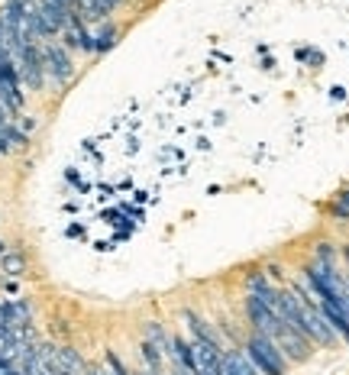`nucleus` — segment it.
<instances>
[{
    "label": "nucleus",
    "mask_w": 349,
    "mask_h": 375,
    "mask_svg": "<svg viewBox=\"0 0 349 375\" xmlns=\"http://www.w3.org/2000/svg\"><path fill=\"white\" fill-rule=\"evenodd\" d=\"M220 375H262L253 366V359L246 356V349L239 343H230L220 353Z\"/></svg>",
    "instance_id": "obj_10"
},
{
    "label": "nucleus",
    "mask_w": 349,
    "mask_h": 375,
    "mask_svg": "<svg viewBox=\"0 0 349 375\" xmlns=\"http://www.w3.org/2000/svg\"><path fill=\"white\" fill-rule=\"evenodd\" d=\"M275 343H278V349L284 353V359L291 362V366H301V362H307V359L314 356V343L307 337H304L301 330H294V327H288V324H278V330H275Z\"/></svg>",
    "instance_id": "obj_5"
},
{
    "label": "nucleus",
    "mask_w": 349,
    "mask_h": 375,
    "mask_svg": "<svg viewBox=\"0 0 349 375\" xmlns=\"http://www.w3.org/2000/svg\"><path fill=\"white\" fill-rule=\"evenodd\" d=\"M142 340H146V343H152V347L159 349L162 356H165V362H175V349H171V333L169 330H165V324H159V320H146V324H142ZM165 366V369H169Z\"/></svg>",
    "instance_id": "obj_11"
},
{
    "label": "nucleus",
    "mask_w": 349,
    "mask_h": 375,
    "mask_svg": "<svg viewBox=\"0 0 349 375\" xmlns=\"http://www.w3.org/2000/svg\"><path fill=\"white\" fill-rule=\"evenodd\" d=\"M39 52H42V68H46V81H52L56 88L71 85L75 78V58L58 39H46L39 42Z\"/></svg>",
    "instance_id": "obj_2"
},
{
    "label": "nucleus",
    "mask_w": 349,
    "mask_h": 375,
    "mask_svg": "<svg viewBox=\"0 0 349 375\" xmlns=\"http://www.w3.org/2000/svg\"><path fill=\"white\" fill-rule=\"evenodd\" d=\"M181 320H185V330H188L191 340H198V343H204V347H214L217 353H223V349L230 347L227 337H223V330H220L214 320L204 317L201 310L185 308V310H181Z\"/></svg>",
    "instance_id": "obj_3"
},
{
    "label": "nucleus",
    "mask_w": 349,
    "mask_h": 375,
    "mask_svg": "<svg viewBox=\"0 0 349 375\" xmlns=\"http://www.w3.org/2000/svg\"><path fill=\"white\" fill-rule=\"evenodd\" d=\"M0 327H10V330L33 327V304L26 298L0 301Z\"/></svg>",
    "instance_id": "obj_8"
},
{
    "label": "nucleus",
    "mask_w": 349,
    "mask_h": 375,
    "mask_svg": "<svg viewBox=\"0 0 349 375\" xmlns=\"http://www.w3.org/2000/svg\"><path fill=\"white\" fill-rule=\"evenodd\" d=\"M294 58H298L301 65H307V68H321L323 65V52H321V49H311V46L298 49V52H294Z\"/></svg>",
    "instance_id": "obj_18"
},
{
    "label": "nucleus",
    "mask_w": 349,
    "mask_h": 375,
    "mask_svg": "<svg viewBox=\"0 0 349 375\" xmlns=\"http://www.w3.org/2000/svg\"><path fill=\"white\" fill-rule=\"evenodd\" d=\"M26 142H29V136L19 130L17 123H3V126H0V156L26 149Z\"/></svg>",
    "instance_id": "obj_13"
},
{
    "label": "nucleus",
    "mask_w": 349,
    "mask_h": 375,
    "mask_svg": "<svg viewBox=\"0 0 349 375\" xmlns=\"http://www.w3.org/2000/svg\"><path fill=\"white\" fill-rule=\"evenodd\" d=\"M139 359H142V369H152V372H165V366H169V362H165V356H162L159 349L152 347V343H146V340H139Z\"/></svg>",
    "instance_id": "obj_15"
},
{
    "label": "nucleus",
    "mask_w": 349,
    "mask_h": 375,
    "mask_svg": "<svg viewBox=\"0 0 349 375\" xmlns=\"http://www.w3.org/2000/svg\"><path fill=\"white\" fill-rule=\"evenodd\" d=\"M13 62H17L23 88H29V91H42V88H46V68H42V52H39V46H23Z\"/></svg>",
    "instance_id": "obj_6"
},
{
    "label": "nucleus",
    "mask_w": 349,
    "mask_h": 375,
    "mask_svg": "<svg viewBox=\"0 0 349 375\" xmlns=\"http://www.w3.org/2000/svg\"><path fill=\"white\" fill-rule=\"evenodd\" d=\"M101 372H104V375H133L130 369H126V362L117 356L114 349H107V353H104V369H101Z\"/></svg>",
    "instance_id": "obj_17"
},
{
    "label": "nucleus",
    "mask_w": 349,
    "mask_h": 375,
    "mask_svg": "<svg viewBox=\"0 0 349 375\" xmlns=\"http://www.w3.org/2000/svg\"><path fill=\"white\" fill-rule=\"evenodd\" d=\"M330 201H337V204H343V207L349 210V185H346V188H340V191H337V194H333Z\"/></svg>",
    "instance_id": "obj_20"
},
{
    "label": "nucleus",
    "mask_w": 349,
    "mask_h": 375,
    "mask_svg": "<svg viewBox=\"0 0 349 375\" xmlns=\"http://www.w3.org/2000/svg\"><path fill=\"white\" fill-rule=\"evenodd\" d=\"M133 375H165V372H152V369H136Z\"/></svg>",
    "instance_id": "obj_25"
},
{
    "label": "nucleus",
    "mask_w": 349,
    "mask_h": 375,
    "mask_svg": "<svg viewBox=\"0 0 349 375\" xmlns=\"http://www.w3.org/2000/svg\"><path fill=\"white\" fill-rule=\"evenodd\" d=\"M282 317L275 314L272 304H265L262 298H253V294H243V327L255 330V333H265V337H275Z\"/></svg>",
    "instance_id": "obj_4"
},
{
    "label": "nucleus",
    "mask_w": 349,
    "mask_h": 375,
    "mask_svg": "<svg viewBox=\"0 0 349 375\" xmlns=\"http://www.w3.org/2000/svg\"><path fill=\"white\" fill-rule=\"evenodd\" d=\"M340 265H346L349 272V243H340Z\"/></svg>",
    "instance_id": "obj_21"
},
{
    "label": "nucleus",
    "mask_w": 349,
    "mask_h": 375,
    "mask_svg": "<svg viewBox=\"0 0 349 375\" xmlns=\"http://www.w3.org/2000/svg\"><path fill=\"white\" fill-rule=\"evenodd\" d=\"M330 97H333V101H343V97H346V88H343V85H333V88H330Z\"/></svg>",
    "instance_id": "obj_22"
},
{
    "label": "nucleus",
    "mask_w": 349,
    "mask_h": 375,
    "mask_svg": "<svg viewBox=\"0 0 349 375\" xmlns=\"http://www.w3.org/2000/svg\"><path fill=\"white\" fill-rule=\"evenodd\" d=\"M81 233H85V226H81V224H71V226H68V236H81Z\"/></svg>",
    "instance_id": "obj_23"
},
{
    "label": "nucleus",
    "mask_w": 349,
    "mask_h": 375,
    "mask_svg": "<svg viewBox=\"0 0 349 375\" xmlns=\"http://www.w3.org/2000/svg\"><path fill=\"white\" fill-rule=\"evenodd\" d=\"M239 347L246 349V356L253 359V366L259 369L262 375H288L291 372V362L284 359V353L278 349L272 337H265V333H255V330H246L243 340H239Z\"/></svg>",
    "instance_id": "obj_1"
},
{
    "label": "nucleus",
    "mask_w": 349,
    "mask_h": 375,
    "mask_svg": "<svg viewBox=\"0 0 349 375\" xmlns=\"http://www.w3.org/2000/svg\"><path fill=\"white\" fill-rule=\"evenodd\" d=\"M165 375H188V372H185L181 366H169V369H165Z\"/></svg>",
    "instance_id": "obj_24"
},
{
    "label": "nucleus",
    "mask_w": 349,
    "mask_h": 375,
    "mask_svg": "<svg viewBox=\"0 0 349 375\" xmlns=\"http://www.w3.org/2000/svg\"><path fill=\"white\" fill-rule=\"evenodd\" d=\"M23 272H26V256L19 253V249H7L3 253V275L7 278H19Z\"/></svg>",
    "instance_id": "obj_16"
},
{
    "label": "nucleus",
    "mask_w": 349,
    "mask_h": 375,
    "mask_svg": "<svg viewBox=\"0 0 349 375\" xmlns=\"http://www.w3.org/2000/svg\"><path fill=\"white\" fill-rule=\"evenodd\" d=\"M239 281H243V291H246V294H253V298H262L265 304H275V291H278V285H275V281L265 275V269L253 265V269H246Z\"/></svg>",
    "instance_id": "obj_9"
},
{
    "label": "nucleus",
    "mask_w": 349,
    "mask_h": 375,
    "mask_svg": "<svg viewBox=\"0 0 349 375\" xmlns=\"http://www.w3.org/2000/svg\"><path fill=\"white\" fill-rule=\"evenodd\" d=\"M58 42H62L68 52H85V56H94V33H91V26H87L78 13L68 19V26L58 33Z\"/></svg>",
    "instance_id": "obj_7"
},
{
    "label": "nucleus",
    "mask_w": 349,
    "mask_h": 375,
    "mask_svg": "<svg viewBox=\"0 0 349 375\" xmlns=\"http://www.w3.org/2000/svg\"><path fill=\"white\" fill-rule=\"evenodd\" d=\"M91 33H94V56H104V52H110V49L120 42V26L110 23V19L91 26Z\"/></svg>",
    "instance_id": "obj_12"
},
{
    "label": "nucleus",
    "mask_w": 349,
    "mask_h": 375,
    "mask_svg": "<svg viewBox=\"0 0 349 375\" xmlns=\"http://www.w3.org/2000/svg\"><path fill=\"white\" fill-rule=\"evenodd\" d=\"M3 253H7V243H0V256H3Z\"/></svg>",
    "instance_id": "obj_26"
},
{
    "label": "nucleus",
    "mask_w": 349,
    "mask_h": 375,
    "mask_svg": "<svg viewBox=\"0 0 349 375\" xmlns=\"http://www.w3.org/2000/svg\"><path fill=\"white\" fill-rule=\"evenodd\" d=\"M323 214L330 217L333 224H340V226H349V210L343 204H337V201H327V207H323Z\"/></svg>",
    "instance_id": "obj_19"
},
{
    "label": "nucleus",
    "mask_w": 349,
    "mask_h": 375,
    "mask_svg": "<svg viewBox=\"0 0 349 375\" xmlns=\"http://www.w3.org/2000/svg\"><path fill=\"white\" fill-rule=\"evenodd\" d=\"M311 259L327 262V265H340V243H333V240H317L311 249Z\"/></svg>",
    "instance_id": "obj_14"
}]
</instances>
